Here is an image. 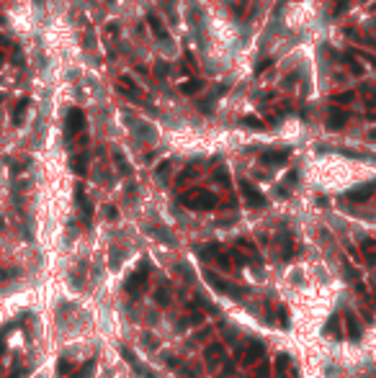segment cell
Segmentation results:
<instances>
[{
    "label": "cell",
    "instance_id": "7",
    "mask_svg": "<svg viewBox=\"0 0 376 378\" xmlns=\"http://www.w3.org/2000/svg\"><path fill=\"white\" fill-rule=\"evenodd\" d=\"M204 355H206V363H209V366H214V363L224 355V345H209L206 350H204Z\"/></svg>",
    "mask_w": 376,
    "mask_h": 378
},
{
    "label": "cell",
    "instance_id": "2",
    "mask_svg": "<svg viewBox=\"0 0 376 378\" xmlns=\"http://www.w3.org/2000/svg\"><path fill=\"white\" fill-rule=\"evenodd\" d=\"M147 278H149V265L147 263H142L134 273L126 278V283H124V288H126V293H137L142 285L147 283Z\"/></svg>",
    "mask_w": 376,
    "mask_h": 378
},
{
    "label": "cell",
    "instance_id": "13",
    "mask_svg": "<svg viewBox=\"0 0 376 378\" xmlns=\"http://www.w3.org/2000/svg\"><path fill=\"white\" fill-rule=\"evenodd\" d=\"M70 371H72V366H70V360H65V358H62V360H59V363H57V373H59V376H67Z\"/></svg>",
    "mask_w": 376,
    "mask_h": 378
},
{
    "label": "cell",
    "instance_id": "14",
    "mask_svg": "<svg viewBox=\"0 0 376 378\" xmlns=\"http://www.w3.org/2000/svg\"><path fill=\"white\" fill-rule=\"evenodd\" d=\"M268 376H270V368H268V363H263V366L258 368V373L250 376V378H268Z\"/></svg>",
    "mask_w": 376,
    "mask_h": 378
},
{
    "label": "cell",
    "instance_id": "16",
    "mask_svg": "<svg viewBox=\"0 0 376 378\" xmlns=\"http://www.w3.org/2000/svg\"><path fill=\"white\" fill-rule=\"evenodd\" d=\"M26 373H28V368H16L10 378H26Z\"/></svg>",
    "mask_w": 376,
    "mask_h": 378
},
{
    "label": "cell",
    "instance_id": "5",
    "mask_svg": "<svg viewBox=\"0 0 376 378\" xmlns=\"http://www.w3.org/2000/svg\"><path fill=\"white\" fill-rule=\"evenodd\" d=\"M122 355H124V360L129 363V366L134 368V373H139V376H144V378H155V373H152V371H149V368L144 366V363H139L137 358H134V353L129 350V347H126V345H122Z\"/></svg>",
    "mask_w": 376,
    "mask_h": 378
},
{
    "label": "cell",
    "instance_id": "8",
    "mask_svg": "<svg viewBox=\"0 0 376 378\" xmlns=\"http://www.w3.org/2000/svg\"><path fill=\"white\" fill-rule=\"evenodd\" d=\"M217 260H219V265H222V268H235V265H237L235 252H230V250H219Z\"/></svg>",
    "mask_w": 376,
    "mask_h": 378
},
{
    "label": "cell",
    "instance_id": "3",
    "mask_svg": "<svg viewBox=\"0 0 376 378\" xmlns=\"http://www.w3.org/2000/svg\"><path fill=\"white\" fill-rule=\"evenodd\" d=\"M263 353H265V345L252 340V342H248V347H243V350H240L237 360L243 363V366H250V363H255V360H258Z\"/></svg>",
    "mask_w": 376,
    "mask_h": 378
},
{
    "label": "cell",
    "instance_id": "4",
    "mask_svg": "<svg viewBox=\"0 0 376 378\" xmlns=\"http://www.w3.org/2000/svg\"><path fill=\"white\" fill-rule=\"evenodd\" d=\"M206 281L212 283L219 293H227V296H232V298H237V296L245 293L243 288H240V285H235V283H230V281H222V278H217L214 273H206Z\"/></svg>",
    "mask_w": 376,
    "mask_h": 378
},
{
    "label": "cell",
    "instance_id": "6",
    "mask_svg": "<svg viewBox=\"0 0 376 378\" xmlns=\"http://www.w3.org/2000/svg\"><path fill=\"white\" fill-rule=\"evenodd\" d=\"M243 195H245V201H248L250 206H263V203H265V198L258 193V188L250 186V183H245V180H243Z\"/></svg>",
    "mask_w": 376,
    "mask_h": 378
},
{
    "label": "cell",
    "instance_id": "12",
    "mask_svg": "<svg viewBox=\"0 0 376 378\" xmlns=\"http://www.w3.org/2000/svg\"><path fill=\"white\" fill-rule=\"evenodd\" d=\"M155 298H157V304L168 306V304H170V291H168V288H162V285H160V291H157V296H155Z\"/></svg>",
    "mask_w": 376,
    "mask_h": 378
},
{
    "label": "cell",
    "instance_id": "1",
    "mask_svg": "<svg viewBox=\"0 0 376 378\" xmlns=\"http://www.w3.org/2000/svg\"><path fill=\"white\" fill-rule=\"evenodd\" d=\"M183 203L191 206V208H214L217 206V195L206 193V190H193V193H188L183 198Z\"/></svg>",
    "mask_w": 376,
    "mask_h": 378
},
{
    "label": "cell",
    "instance_id": "11",
    "mask_svg": "<svg viewBox=\"0 0 376 378\" xmlns=\"http://www.w3.org/2000/svg\"><path fill=\"white\" fill-rule=\"evenodd\" d=\"M276 378H286V355H278V360H276Z\"/></svg>",
    "mask_w": 376,
    "mask_h": 378
},
{
    "label": "cell",
    "instance_id": "9",
    "mask_svg": "<svg viewBox=\"0 0 376 378\" xmlns=\"http://www.w3.org/2000/svg\"><path fill=\"white\" fill-rule=\"evenodd\" d=\"M165 363H168V366L173 368V371H178L180 376H193L191 371H188V366H186V363H180L178 358H173V355H168V358H165Z\"/></svg>",
    "mask_w": 376,
    "mask_h": 378
},
{
    "label": "cell",
    "instance_id": "10",
    "mask_svg": "<svg viewBox=\"0 0 376 378\" xmlns=\"http://www.w3.org/2000/svg\"><path fill=\"white\" fill-rule=\"evenodd\" d=\"M93 368H96V360H88V363H85V366H83L78 373H72V378H90Z\"/></svg>",
    "mask_w": 376,
    "mask_h": 378
},
{
    "label": "cell",
    "instance_id": "17",
    "mask_svg": "<svg viewBox=\"0 0 376 378\" xmlns=\"http://www.w3.org/2000/svg\"><path fill=\"white\" fill-rule=\"evenodd\" d=\"M374 139H376V131H374Z\"/></svg>",
    "mask_w": 376,
    "mask_h": 378
},
{
    "label": "cell",
    "instance_id": "15",
    "mask_svg": "<svg viewBox=\"0 0 376 378\" xmlns=\"http://www.w3.org/2000/svg\"><path fill=\"white\" fill-rule=\"evenodd\" d=\"M111 268H114V270L119 268V250H116V247L111 250Z\"/></svg>",
    "mask_w": 376,
    "mask_h": 378
}]
</instances>
